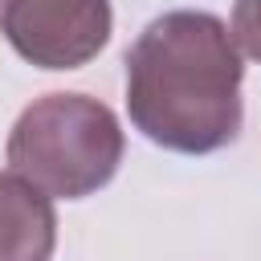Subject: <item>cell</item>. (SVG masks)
Here are the masks:
<instances>
[{"label": "cell", "instance_id": "cell-1", "mask_svg": "<svg viewBox=\"0 0 261 261\" xmlns=\"http://www.w3.org/2000/svg\"><path fill=\"white\" fill-rule=\"evenodd\" d=\"M241 82L245 65L228 24L200 8H171L126 49L130 126L163 151H220L241 135Z\"/></svg>", "mask_w": 261, "mask_h": 261}, {"label": "cell", "instance_id": "cell-2", "mask_svg": "<svg viewBox=\"0 0 261 261\" xmlns=\"http://www.w3.org/2000/svg\"><path fill=\"white\" fill-rule=\"evenodd\" d=\"M122 151L126 139L106 102L90 94H45L12 122L4 159L45 196L82 200L114 179Z\"/></svg>", "mask_w": 261, "mask_h": 261}, {"label": "cell", "instance_id": "cell-3", "mask_svg": "<svg viewBox=\"0 0 261 261\" xmlns=\"http://www.w3.org/2000/svg\"><path fill=\"white\" fill-rule=\"evenodd\" d=\"M114 29L110 0H0V33L37 69L94 61Z\"/></svg>", "mask_w": 261, "mask_h": 261}, {"label": "cell", "instance_id": "cell-4", "mask_svg": "<svg viewBox=\"0 0 261 261\" xmlns=\"http://www.w3.org/2000/svg\"><path fill=\"white\" fill-rule=\"evenodd\" d=\"M57 245L53 196L16 171H0V261H49Z\"/></svg>", "mask_w": 261, "mask_h": 261}, {"label": "cell", "instance_id": "cell-5", "mask_svg": "<svg viewBox=\"0 0 261 261\" xmlns=\"http://www.w3.org/2000/svg\"><path fill=\"white\" fill-rule=\"evenodd\" d=\"M228 37H232L237 53H245L261 65V0H237L232 4Z\"/></svg>", "mask_w": 261, "mask_h": 261}]
</instances>
